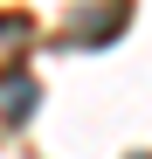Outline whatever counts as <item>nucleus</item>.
Masks as SVG:
<instances>
[{
	"instance_id": "f257e3e1",
	"label": "nucleus",
	"mask_w": 152,
	"mask_h": 159,
	"mask_svg": "<svg viewBox=\"0 0 152 159\" xmlns=\"http://www.w3.org/2000/svg\"><path fill=\"white\" fill-rule=\"evenodd\" d=\"M118 21H132V0H104V7H90V14H83V28H76V42H83V48L111 42V35H118Z\"/></svg>"
},
{
	"instance_id": "7ed1b4c3",
	"label": "nucleus",
	"mask_w": 152,
	"mask_h": 159,
	"mask_svg": "<svg viewBox=\"0 0 152 159\" xmlns=\"http://www.w3.org/2000/svg\"><path fill=\"white\" fill-rule=\"evenodd\" d=\"M0 111H7V118H28V111H35V90H28V76H14V83H7Z\"/></svg>"
},
{
	"instance_id": "f03ea898",
	"label": "nucleus",
	"mask_w": 152,
	"mask_h": 159,
	"mask_svg": "<svg viewBox=\"0 0 152 159\" xmlns=\"http://www.w3.org/2000/svg\"><path fill=\"white\" fill-rule=\"evenodd\" d=\"M28 42H35V35H28V21H21V14H14V21H7V14H0V69H7V62H21V56H28Z\"/></svg>"
}]
</instances>
